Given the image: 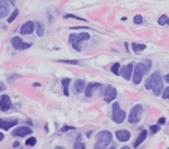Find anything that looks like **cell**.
I'll return each instance as SVG.
<instances>
[{"mask_svg": "<svg viewBox=\"0 0 169 149\" xmlns=\"http://www.w3.org/2000/svg\"><path fill=\"white\" fill-rule=\"evenodd\" d=\"M145 87L147 90H152L155 96H159L162 90H163L164 84L162 76L158 71H155L151 74L145 80Z\"/></svg>", "mask_w": 169, "mask_h": 149, "instance_id": "6da1fadb", "label": "cell"}, {"mask_svg": "<svg viewBox=\"0 0 169 149\" xmlns=\"http://www.w3.org/2000/svg\"><path fill=\"white\" fill-rule=\"evenodd\" d=\"M143 62L137 64L135 67L134 73L133 76V82L135 84H139L143 77L149 72L152 66V62L149 59L143 61Z\"/></svg>", "mask_w": 169, "mask_h": 149, "instance_id": "7a4b0ae2", "label": "cell"}, {"mask_svg": "<svg viewBox=\"0 0 169 149\" xmlns=\"http://www.w3.org/2000/svg\"><path fill=\"white\" fill-rule=\"evenodd\" d=\"M113 139L112 133L108 130L99 132L95 137L96 142L94 144V149H107Z\"/></svg>", "mask_w": 169, "mask_h": 149, "instance_id": "3957f363", "label": "cell"}, {"mask_svg": "<svg viewBox=\"0 0 169 149\" xmlns=\"http://www.w3.org/2000/svg\"><path fill=\"white\" fill-rule=\"evenodd\" d=\"M90 38V35L87 32H81L78 34L72 33L69 35L68 41L72 45V47L75 50L81 51V44L83 41L89 40Z\"/></svg>", "mask_w": 169, "mask_h": 149, "instance_id": "277c9868", "label": "cell"}, {"mask_svg": "<svg viewBox=\"0 0 169 149\" xmlns=\"http://www.w3.org/2000/svg\"><path fill=\"white\" fill-rule=\"evenodd\" d=\"M143 108L141 104H137L131 108L128 117V120L129 123H137L141 120L143 114Z\"/></svg>", "mask_w": 169, "mask_h": 149, "instance_id": "5b68a950", "label": "cell"}, {"mask_svg": "<svg viewBox=\"0 0 169 149\" xmlns=\"http://www.w3.org/2000/svg\"><path fill=\"white\" fill-rule=\"evenodd\" d=\"M126 118V113L120 108V106L118 102H114L112 104V120L116 123L120 124L125 121Z\"/></svg>", "mask_w": 169, "mask_h": 149, "instance_id": "8992f818", "label": "cell"}, {"mask_svg": "<svg viewBox=\"0 0 169 149\" xmlns=\"http://www.w3.org/2000/svg\"><path fill=\"white\" fill-rule=\"evenodd\" d=\"M11 44L12 47L16 49V50L23 51L24 49H27L30 48L33 44L28 43V42L23 41V40L20 36L15 35L11 38Z\"/></svg>", "mask_w": 169, "mask_h": 149, "instance_id": "52a82bcc", "label": "cell"}, {"mask_svg": "<svg viewBox=\"0 0 169 149\" xmlns=\"http://www.w3.org/2000/svg\"><path fill=\"white\" fill-rule=\"evenodd\" d=\"M117 97V91L116 89L109 85L104 88V101L107 103H110Z\"/></svg>", "mask_w": 169, "mask_h": 149, "instance_id": "ba28073f", "label": "cell"}, {"mask_svg": "<svg viewBox=\"0 0 169 149\" xmlns=\"http://www.w3.org/2000/svg\"><path fill=\"white\" fill-rule=\"evenodd\" d=\"M33 133V131L31 129L30 127L29 126H19L17 127L15 129H13L11 132V135L15 137H24L27 135L32 134Z\"/></svg>", "mask_w": 169, "mask_h": 149, "instance_id": "9c48e42d", "label": "cell"}, {"mask_svg": "<svg viewBox=\"0 0 169 149\" xmlns=\"http://www.w3.org/2000/svg\"><path fill=\"white\" fill-rule=\"evenodd\" d=\"M12 101L9 95L6 94L2 95L0 97V111L2 112H7L11 108Z\"/></svg>", "mask_w": 169, "mask_h": 149, "instance_id": "30bf717a", "label": "cell"}, {"mask_svg": "<svg viewBox=\"0 0 169 149\" xmlns=\"http://www.w3.org/2000/svg\"><path fill=\"white\" fill-rule=\"evenodd\" d=\"M35 24L33 21H27L21 27L19 34L22 35L32 34L34 31Z\"/></svg>", "mask_w": 169, "mask_h": 149, "instance_id": "8fae6325", "label": "cell"}, {"mask_svg": "<svg viewBox=\"0 0 169 149\" xmlns=\"http://www.w3.org/2000/svg\"><path fill=\"white\" fill-rule=\"evenodd\" d=\"M18 124V120L17 119L5 120L0 118V129L8 132L9 129Z\"/></svg>", "mask_w": 169, "mask_h": 149, "instance_id": "7c38bea8", "label": "cell"}, {"mask_svg": "<svg viewBox=\"0 0 169 149\" xmlns=\"http://www.w3.org/2000/svg\"><path fill=\"white\" fill-rule=\"evenodd\" d=\"M102 87V84L98 82H91L89 83L86 87L85 91H84V95L87 97H93L94 92L99 90Z\"/></svg>", "mask_w": 169, "mask_h": 149, "instance_id": "4fadbf2b", "label": "cell"}, {"mask_svg": "<svg viewBox=\"0 0 169 149\" xmlns=\"http://www.w3.org/2000/svg\"><path fill=\"white\" fill-rule=\"evenodd\" d=\"M133 64L132 63H129L128 65H124L122 66V68L120 70V72H119V74L124 78L127 80L129 81L131 79L132 74L133 72Z\"/></svg>", "mask_w": 169, "mask_h": 149, "instance_id": "5bb4252c", "label": "cell"}, {"mask_svg": "<svg viewBox=\"0 0 169 149\" xmlns=\"http://www.w3.org/2000/svg\"><path fill=\"white\" fill-rule=\"evenodd\" d=\"M115 134L117 139L120 142H127L131 138V133L126 129L118 130Z\"/></svg>", "mask_w": 169, "mask_h": 149, "instance_id": "9a60e30c", "label": "cell"}, {"mask_svg": "<svg viewBox=\"0 0 169 149\" xmlns=\"http://www.w3.org/2000/svg\"><path fill=\"white\" fill-rule=\"evenodd\" d=\"M10 12L9 3L5 0H0V18L3 19L9 15Z\"/></svg>", "mask_w": 169, "mask_h": 149, "instance_id": "2e32d148", "label": "cell"}, {"mask_svg": "<svg viewBox=\"0 0 169 149\" xmlns=\"http://www.w3.org/2000/svg\"><path fill=\"white\" fill-rule=\"evenodd\" d=\"M147 135H148L147 130H146V129L142 130V132H141V133H139L138 137L137 138V139L135 141L134 144H133V147H134L135 148H137L141 144L143 143V142L145 141V140L146 139V138L147 137Z\"/></svg>", "mask_w": 169, "mask_h": 149, "instance_id": "e0dca14e", "label": "cell"}, {"mask_svg": "<svg viewBox=\"0 0 169 149\" xmlns=\"http://www.w3.org/2000/svg\"><path fill=\"white\" fill-rule=\"evenodd\" d=\"M73 87L77 93H81L84 87H85V82L83 80L78 79L75 81V83L73 84Z\"/></svg>", "mask_w": 169, "mask_h": 149, "instance_id": "ac0fdd59", "label": "cell"}, {"mask_svg": "<svg viewBox=\"0 0 169 149\" xmlns=\"http://www.w3.org/2000/svg\"><path fill=\"white\" fill-rule=\"evenodd\" d=\"M71 79L68 78H65L63 79L62 80V85L63 86V92L65 96L68 97L69 96V86L70 82H71Z\"/></svg>", "mask_w": 169, "mask_h": 149, "instance_id": "d6986e66", "label": "cell"}, {"mask_svg": "<svg viewBox=\"0 0 169 149\" xmlns=\"http://www.w3.org/2000/svg\"><path fill=\"white\" fill-rule=\"evenodd\" d=\"M82 135L79 134L78 136L77 137L76 140L75 142V144L73 145V149H87L86 146L84 143H82Z\"/></svg>", "mask_w": 169, "mask_h": 149, "instance_id": "ffe728a7", "label": "cell"}, {"mask_svg": "<svg viewBox=\"0 0 169 149\" xmlns=\"http://www.w3.org/2000/svg\"><path fill=\"white\" fill-rule=\"evenodd\" d=\"M132 47L133 51L135 53H139V52H142L143 50H145L147 47V46L145 44L133 43V44H132Z\"/></svg>", "mask_w": 169, "mask_h": 149, "instance_id": "44dd1931", "label": "cell"}, {"mask_svg": "<svg viewBox=\"0 0 169 149\" xmlns=\"http://www.w3.org/2000/svg\"><path fill=\"white\" fill-rule=\"evenodd\" d=\"M36 26H37V34L38 37H42L44 35L45 33V29L44 26L42 24L39 22L36 23Z\"/></svg>", "mask_w": 169, "mask_h": 149, "instance_id": "7402d4cb", "label": "cell"}, {"mask_svg": "<svg viewBox=\"0 0 169 149\" xmlns=\"http://www.w3.org/2000/svg\"><path fill=\"white\" fill-rule=\"evenodd\" d=\"M19 14V11L18 9H14L13 11L12 12V13L11 14V15L9 16V17L8 19V20H7V21H8V23H12L13 21L17 19V17H18Z\"/></svg>", "mask_w": 169, "mask_h": 149, "instance_id": "603a6c76", "label": "cell"}, {"mask_svg": "<svg viewBox=\"0 0 169 149\" xmlns=\"http://www.w3.org/2000/svg\"><path fill=\"white\" fill-rule=\"evenodd\" d=\"M120 67V64L119 62L114 63V65L110 67V71L112 73L114 74L115 75L119 76L120 75V74H119Z\"/></svg>", "mask_w": 169, "mask_h": 149, "instance_id": "cb8c5ba5", "label": "cell"}, {"mask_svg": "<svg viewBox=\"0 0 169 149\" xmlns=\"http://www.w3.org/2000/svg\"><path fill=\"white\" fill-rule=\"evenodd\" d=\"M37 139L36 137H30L26 140L25 141V144L27 146H30V147H34L35 144H37Z\"/></svg>", "mask_w": 169, "mask_h": 149, "instance_id": "d4e9b609", "label": "cell"}, {"mask_svg": "<svg viewBox=\"0 0 169 149\" xmlns=\"http://www.w3.org/2000/svg\"><path fill=\"white\" fill-rule=\"evenodd\" d=\"M168 19L167 15H163L159 17V19H158V24H159V25H161V26H163L167 23L168 24Z\"/></svg>", "mask_w": 169, "mask_h": 149, "instance_id": "484cf974", "label": "cell"}, {"mask_svg": "<svg viewBox=\"0 0 169 149\" xmlns=\"http://www.w3.org/2000/svg\"><path fill=\"white\" fill-rule=\"evenodd\" d=\"M63 17H64L65 19H69V18H73V19H77V20H80L86 21V22H87V20L86 19H83V18L77 17L75 15H73V14H72V13L65 14V15L63 16Z\"/></svg>", "mask_w": 169, "mask_h": 149, "instance_id": "4316f807", "label": "cell"}, {"mask_svg": "<svg viewBox=\"0 0 169 149\" xmlns=\"http://www.w3.org/2000/svg\"><path fill=\"white\" fill-rule=\"evenodd\" d=\"M149 129H150V132H151V134L154 135V134L157 133L158 132H159L161 128H160L159 126L153 125V126H151L149 127Z\"/></svg>", "mask_w": 169, "mask_h": 149, "instance_id": "83f0119b", "label": "cell"}, {"mask_svg": "<svg viewBox=\"0 0 169 149\" xmlns=\"http://www.w3.org/2000/svg\"><path fill=\"white\" fill-rule=\"evenodd\" d=\"M59 62H63L68 65H77L78 64V61L77 60H59L58 61Z\"/></svg>", "mask_w": 169, "mask_h": 149, "instance_id": "f1b7e54d", "label": "cell"}, {"mask_svg": "<svg viewBox=\"0 0 169 149\" xmlns=\"http://www.w3.org/2000/svg\"><path fill=\"white\" fill-rule=\"evenodd\" d=\"M75 129V127L73 126H64L63 127H62V128L59 129V132L62 133H66L69 132L70 130H73Z\"/></svg>", "mask_w": 169, "mask_h": 149, "instance_id": "f546056e", "label": "cell"}, {"mask_svg": "<svg viewBox=\"0 0 169 149\" xmlns=\"http://www.w3.org/2000/svg\"><path fill=\"white\" fill-rule=\"evenodd\" d=\"M143 21V17L140 15H137L135 16L134 19H133V23L136 24H139L142 23Z\"/></svg>", "mask_w": 169, "mask_h": 149, "instance_id": "4dcf8cb0", "label": "cell"}, {"mask_svg": "<svg viewBox=\"0 0 169 149\" xmlns=\"http://www.w3.org/2000/svg\"><path fill=\"white\" fill-rule=\"evenodd\" d=\"M19 75L17 74L16 73H13L11 75H10L9 77H8V80L9 81H15L16 80L17 78H19Z\"/></svg>", "mask_w": 169, "mask_h": 149, "instance_id": "1f68e13d", "label": "cell"}, {"mask_svg": "<svg viewBox=\"0 0 169 149\" xmlns=\"http://www.w3.org/2000/svg\"><path fill=\"white\" fill-rule=\"evenodd\" d=\"M162 97L164 99H167L169 97V87H167L164 89V90L163 91V95H162Z\"/></svg>", "mask_w": 169, "mask_h": 149, "instance_id": "d6a6232c", "label": "cell"}, {"mask_svg": "<svg viewBox=\"0 0 169 149\" xmlns=\"http://www.w3.org/2000/svg\"><path fill=\"white\" fill-rule=\"evenodd\" d=\"M69 29L71 30H79V29H90L91 30L92 28L88 26H73V27H69Z\"/></svg>", "mask_w": 169, "mask_h": 149, "instance_id": "836d02e7", "label": "cell"}, {"mask_svg": "<svg viewBox=\"0 0 169 149\" xmlns=\"http://www.w3.org/2000/svg\"><path fill=\"white\" fill-rule=\"evenodd\" d=\"M166 122V118H164V117H161L158 120V123L159 124H161V125H163V124L165 123Z\"/></svg>", "mask_w": 169, "mask_h": 149, "instance_id": "e575fe53", "label": "cell"}, {"mask_svg": "<svg viewBox=\"0 0 169 149\" xmlns=\"http://www.w3.org/2000/svg\"><path fill=\"white\" fill-rule=\"evenodd\" d=\"M6 89H7V87L2 82H0V92L4 91L5 90H6Z\"/></svg>", "mask_w": 169, "mask_h": 149, "instance_id": "d590c367", "label": "cell"}, {"mask_svg": "<svg viewBox=\"0 0 169 149\" xmlns=\"http://www.w3.org/2000/svg\"><path fill=\"white\" fill-rule=\"evenodd\" d=\"M19 144H20V143H19V141H15V143L13 144V147L14 148H17V147H18L19 146Z\"/></svg>", "mask_w": 169, "mask_h": 149, "instance_id": "8d00e7d4", "label": "cell"}, {"mask_svg": "<svg viewBox=\"0 0 169 149\" xmlns=\"http://www.w3.org/2000/svg\"><path fill=\"white\" fill-rule=\"evenodd\" d=\"M3 139H4V134L2 132H0V142L2 141Z\"/></svg>", "mask_w": 169, "mask_h": 149, "instance_id": "74e56055", "label": "cell"}, {"mask_svg": "<svg viewBox=\"0 0 169 149\" xmlns=\"http://www.w3.org/2000/svg\"><path fill=\"white\" fill-rule=\"evenodd\" d=\"M33 86L34 87H40L41 84L38 82H35L33 84Z\"/></svg>", "mask_w": 169, "mask_h": 149, "instance_id": "f35d334b", "label": "cell"}, {"mask_svg": "<svg viewBox=\"0 0 169 149\" xmlns=\"http://www.w3.org/2000/svg\"><path fill=\"white\" fill-rule=\"evenodd\" d=\"M27 123L28 124V125H30V126H33V122H32L30 119H28V120H27Z\"/></svg>", "mask_w": 169, "mask_h": 149, "instance_id": "ab89813d", "label": "cell"}, {"mask_svg": "<svg viewBox=\"0 0 169 149\" xmlns=\"http://www.w3.org/2000/svg\"><path fill=\"white\" fill-rule=\"evenodd\" d=\"M92 132H93V131H89V132H88L86 133V135H87V136L88 138H89V137H91V134H92Z\"/></svg>", "mask_w": 169, "mask_h": 149, "instance_id": "60d3db41", "label": "cell"}, {"mask_svg": "<svg viewBox=\"0 0 169 149\" xmlns=\"http://www.w3.org/2000/svg\"><path fill=\"white\" fill-rule=\"evenodd\" d=\"M120 149H131V148L128 146V145H125V146H123Z\"/></svg>", "mask_w": 169, "mask_h": 149, "instance_id": "b9f144b4", "label": "cell"}, {"mask_svg": "<svg viewBox=\"0 0 169 149\" xmlns=\"http://www.w3.org/2000/svg\"><path fill=\"white\" fill-rule=\"evenodd\" d=\"M164 80L166 81L167 83H168V74L164 76Z\"/></svg>", "mask_w": 169, "mask_h": 149, "instance_id": "7bdbcfd3", "label": "cell"}, {"mask_svg": "<svg viewBox=\"0 0 169 149\" xmlns=\"http://www.w3.org/2000/svg\"><path fill=\"white\" fill-rule=\"evenodd\" d=\"M54 149H65L64 147H61V146H58V147H56Z\"/></svg>", "mask_w": 169, "mask_h": 149, "instance_id": "ee69618b", "label": "cell"}, {"mask_svg": "<svg viewBox=\"0 0 169 149\" xmlns=\"http://www.w3.org/2000/svg\"><path fill=\"white\" fill-rule=\"evenodd\" d=\"M125 44H126V47L127 51H128V52H129V49H128V43H127V42H126Z\"/></svg>", "mask_w": 169, "mask_h": 149, "instance_id": "f6af8a7d", "label": "cell"}, {"mask_svg": "<svg viewBox=\"0 0 169 149\" xmlns=\"http://www.w3.org/2000/svg\"><path fill=\"white\" fill-rule=\"evenodd\" d=\"M9 2L10 3H11V4H12V5H15V1H9Z\"/></svg>", "mask_w": 169, "mask_h": 149, "instance_id": "bcb514c9", "label": "cell"}, {"mask_svg": "<svg viewBox=\"0 0 169 149\" xmlns=\"http://www.w3.org/2000/svg\"><path fill=\"white\" fill-rule=\"evenodd\" d=\"M108 149H116L114 147H110V148H108Z\"/></svg>", "mask_w": 169, "mask_h": 149, "instance_id": "7dc6e473", "label": "cell"}, {"mask_svg": "<svg viewBox=\"0 0 169 149\" xmlns=\"http://www.w3.org/2000/svg\"><path fill=\"white\" fill-rule=\"evenodd\" d=\"M122 20H126V18H122Z\"/></svg>", "mask_w": 169, "mask_h": 149, "instance_id": "c3c4849f", "label": "cell"}]
</instances>
